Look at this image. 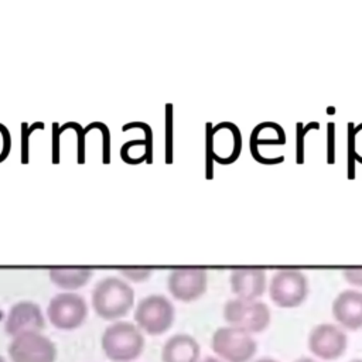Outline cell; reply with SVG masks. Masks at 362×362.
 Masks as SVG:
<instances>
[{"instance_id":"cell-1","label":"cell","mask_w":362,"mask_h":362,"mask_svg":"<svg viewBox=\"0 0 362 362\" xmlns=\"http://www.w3.org/2000/svg\"><path fill=\"white\" fill-rule=\"evenodd\" d=\"M92 307L95 313L109 321L124 317L134 304V290L123 279L109 276L100 279L92 290Z\"/></svg>"},{"instance_id":"cell-2","label":"cell","mask_w":362,"mask_h":362,"mask_svg":"<svg viewBox=\"0 0 362 362\" xmlns=\"http://www.w3.org/2000/svg\"><path fill=\"white\" fill-rule=\"evenodd\" d=\"M103 354L113 362H130L144 349V337L140 328L129 321H115L102 334Z\"/></svg>"},{"instance_id":"cell-3","label":"cell","mask_w":362,"mask_h":362,"mask_svg":"<svg viewBox=\"0 0 362 362\" xmlns=\"http://www.w3.org/2000/svg\"><path fill=\"white\" fill-rule=\"evenodd\" d=\"M222 314L228 325L243 329L252 335L263 332L272 322L269 305L259 300H228Z\"/></svg>"},{"instance_id":"cell-4","label":"cell","mask_w":362,"mask_h":362,"mask_svg":"<svg viewBox=\"0 0 362 362\" xmlns=\"http://www.w3.org/2000/svg\"><path fill=\"white\" fill-rule=\"evenodd\" d=\"M211 346L223 362H250L257 352V342L252 334L230 325L215 329Z\"/></svg>"},{"instance_id":"cell-5","label":"cell","mask_w":362,"mask_h":362,"mask_svg":"<svg viewBox=\"0 0 362 362\" xmlns=\"http://www.w3.org/2000/svg\"><path fill=\"white\" fill-rule=\"evenodd\" d=\"M174 318L175 308L163 294H148L134 308L136 325L148 335L164 334L171 328Z\"/></svg>"},{"instance_id":"cell-6","label":"cell","mask_w":362,"mask_h":362,"mask_svg":"<svg viewBox=\"0 0 362 362\" xmlns=\"http://www.w3.org/2000/svg\"><path fill=\"white\" fill-rule=\"evenodd\" d=\"M269 297L280 308H296L308 296V279L301 270H277L269 281Z\"/></svg>"},{"instance_id":"cell-7","label":"cell","mask_w":362,"mask_h":362,"mask_svg":"<svg viewBox=\"0 0 362 362\" xmlns=\"http://www.w3.org/2000/svg\"><path fill=\"white\" fill-rule=\"evenodd\" d=\"M307 346L318 361H337L346 352L348 335L338 324L322 322L311 328L307 338Z\"/></svg>"},{"instance_id":"cell-8","label":"cell","mask_w":362,"mask_h":362,"mask_svg":"<svg viewBox=\"0 0 362 362\" xmlns=\"http://www.w3.org/2000/svg\"><path fill=\"white\" fill-rule=\"evenodd\" d=\"M47 317L55 328L72 331L81 327L86 320L88 304L85 298L76 293H58L48 303Z\"/></svg>"},{"instance_id":"cell-9","label":"cell","mask_w":362,"mask_h":362,"mask_svg":"<svg viewBox=\"0 0 362 362\" xmlns=\"http://www.w3.org/2000/svg\"><path fill=\"white\" fill-rule=\"evenodd\" d=\"M208 154L219 164H232L238 160L242 150V136L236 124L221 122L208 126Z\"/></svg>"},{"instance_id":"cell-10","label":"cell","mask_w":362,"mask_h":362,"mask_svg":"<svg viewBox=\"0 0 362 362\" xmlns=\"http://www.w3.org/2000/svg\"><path fill=\"white\" fill-rule=\"evenodd\" d=\"M13 362H55L57 346L41 332H27L11 339L7 348Z\"/></svg>"},{"instance_id":"cell-11","label":"cell","mask_w":362,"mask_h":362,"mask_svg":"<svg viewBox=\"0 0 362 362\" xmlns=\"http://www.w3.org/2000/svg\"><path fill=\"white\" fill-rule=\"evenodd\" d=\"M167 287L175 300L189 303L202 297L208 287V274L202 267H177L167 279Z\"/></svg>"},{"instance_id":"cell-12","label":"cell","mask_w":362,"mask_h":362,"mask_svg":"<svg viewBox=\"0 0 362 362\" xmlns=\"http://www.w3.org/2000/svg\"><path fill=\"white\" fill-rule=\"evenodd\" d=\"M44 327L45 320L40 305L27 300L13 304L4 322L6 334L13 338L27 332H41Z\"/></svg>"},{"instance_id":"cell-13","label":"cell","mask_w":362,"mask_h":362,"mask_svg":"<svg viewBox=\"0 0 362 362\" xmlns=\"http://www.w3.org/2000/svg\"><path fill=\"white\" fill-rule=\"evenodd\" d=\"M332 317L345 331L362 329V291L348 288L332 301Z\"/></svg>"},{"instance_id":"cell-14","label":"cell","mask_w":362,"mask_h":362,"mask_svg":"<svg viewBox=\"0 0 362 362\" xmlns=\"http://www.w3.org/2000/svg\"><path fill=\"white\" fill-rule=\"evenodd\" d=\"M230 290L236 298L257 300L267 288V277L264 269L260 267H238L229 276Z\"/></svg>"},{"instance_id":"cell-15","label":"cell","mask_w":362,"mask_h":362,"mask_svg":"<svg viewBox=\"0 0 362 362\" xmlns=\"http://www.w3.org/2000/svg\"><path fill=\"white\" fill-rule=\"evenodd\" d=\"M198 341L188 334L170 337L161 348V362H199Z\"/></svg>"},{"instance_id":"cell-16","label":"cell","mask_w":362,"mask_h":362,"mask_svg":"<svg viewBox=\"0 0 362 362\" xmlns=\"http://www.w3.org/2000/svg\"><path fill=\"white\" fill-rule=\"evenodd\" d=\"M90 267H51L48 270L49 280L59 288L76 290L83 287L92 277Z\"/></svg>"},{"instance_id":"cell-17","label":"cell","mask_w":362,"mask_h":362,"mask_svg":"<svg viewBox=\"0 0 362 362\" xmlns=\"http://www.w3.org/2000/svg\"><path fill=\"white\" fill-rule=\"evenodd\" d=\"M286 143V134L280 124L274 122L259 123L250 134V148H259L260 146H280Z\"/></svg>"},{"instance_id":"cell-18","label":"cell","mask_w":362,"mask_h":362,"mask_svg":"<svg viewBox=\"0 0 362 362\" xmlns=\"http://www.w3.org/2000/svg\"><path fill=\"white\" fill-rule=\"evenodd\" d=\"M150 148H151L150 139H136V140H130V141H127L122 146L120 156H122V160L124 163L137 164L134 153L139 151L141 156L148 158L150 157Z\"/></svg>"},{"instance_id":"cell-19","label":"cell","mask_w":362,"mask_h":362,"mask_svg":"<svg viewBox=\"0 0 362 362\" xmlns=\"http://www.w3.org/2000/svg\"><path fill=\"white\" fill-rule=\"evenodd\" d=\"M348 146H349V158L362 164V123L354 126L348 123Z\"/></svg>"},{"instance_id":"cell-20","label":"cell","mask_w":362,"mask_h":362,"mask_svg":"<svg viewBox=\"0 0 362 362\" xmlns=\"http://www.w3.org/2000/svg\"><path fill=\"white\" fill-rule=\"evenodd\" d=\"M119 272L130 281H143L153 274L151 267H119Z\"/></svg>"},{"instance_id":"cell-21","label":"cell","mask_w":362,"mask_h":362,"mask_svg":"<svg viewBox=\"0 0 362 362\" xmlns=\"http://www.w3.org/2000/svg\"><path fill=\"white\" fill-rule=\"evenodd\" d=\"M310 129H318V123L313 122L307 126H303V123H297V161L303 163L304 157V137Z\"/></svg>"},{"instance_id":"cell-22","label":"cell","mask_w":362,"mask_h":362,"mask_svg":"<svg viewBox=\"0 0 362 362\" xmlns=\"http://www.w3.org/2000/svg\"><path fill=\"white\" fill-rule=\"evenodd\" d=\"M11 148V137L4 124L0 123V163L4 161Z\"/></svg>"},{"instance_id":"cell-23","label":"cell","mask_w":362,"mask_h":362,"mask_svg":"<svg viewBox=\"0 0 362 362\" xmlns=\"http://www.w3.org/2000/svg\"><path fill=\"white\" fill-rule=\"evenodd\" d=\"M344 279L355 287H362V267H346L342 270Z\"/></svg>"},{"instance_id":"cell-24","label":"cell","mask_w":362,"mask_h":362,"mask_svg":"<svg viewBox=\"0 0 362 362\" xmlns=\"http://www.w3.org/2000/svg\"><path fill=\"white\" fill-rule=\"evenodd\" d=\"M327 161L334 163V154H335V126L334 123H328L327 126Z\"/></svg>"},{"instance_id":"cell-25","label":"cell","mask_w":362,"mask_h":362,"mask_svg":"<svg viewBox=\"0 0 362 362\" xmlns=\"http://www.w3.org/2000/svg\"><path fill=\"white\" fill-rule=\"evenodd\" d=\"M35 127H44L42 123H34L28 130H27V123H23V163H27V157H28V136L30 133L35 129Z\"/></svg>"},{"instance_id":"cell-26","label":"cell","mask_w":362,"mask_h":362,"mask_svg":"<svg viewBox=\"0 0 362 362\" xmlns=\"http://www.w3.org/2000/svg\"><path fill=\"white\" fill-rule=\"evenodd\" d=\"M294 362H321V361L311 356H301V358H297Z\"/></svg>"},{"instance_id":"cell-27","label":"cell","mask_w":362,"mask_h":362,"mask_svg":"<svg viewBox=\"0 0 362 362\" xmlns=\"http://www.w3.org/2000/svg\"><path fill=\"white\" fill-rule=\"evenodd\" d=\"M199 362H223V361L219 359V358H215V356H206V358H204V359L199 361Z\"/></svg>"},{"instance_id":"cell-28","label":"cell","mask_w":362,"mask_h":362,"mask_svg":"<svg viewBox=\"0 0 362 362\" xmlns=\"http://www.w3.org/2000/svg\"><path fill=\"white\" fill-rule=\"evenodd\" d=\"M253 362H279V361L273 359V358H269V356H264V358H259V359H256Z\"/></svg>"},{"instance_id":"cell-29","label":"cell","mask_w":362,"mask_h":362,"mask_svg":"<svg viewBox=\"0 0 362 362\" xmlns=\"http://www.w3.org/2000/svg\"><path fill=\"white\" fill-rule=\"evenodd\" d=\"M349 362H362V358H355V359H352Z\"/></svg>"}]
</instances>
